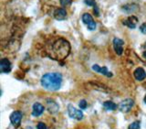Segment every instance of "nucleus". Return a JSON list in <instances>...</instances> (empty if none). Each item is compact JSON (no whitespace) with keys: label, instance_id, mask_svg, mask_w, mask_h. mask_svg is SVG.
<instances>
[{"label":"nucleus","instance_id":"f257e3e1","mask_svg":"<svg viewBox=\"0 0 146 129\" xmlns=\"http://www.w3.org/2000/svg\"><path fill=\"white\" fill-rule=\"evenodd\" d=\"M70 51V45L68 41L64 39H58L52 44L51 52H50V57L57 61H61V59L68 57Z\"/></svg>","mask_w":146,"mask_h":129},{"label":"nucleus","instance_id":"f03ea898","mask_svg":"<svg viewBox=\"0 0 146 129\" xmlns=\"http://www.w3.org/2000/svg\"><path fill=\"white\" fill-rule=\"evenodd\" d=\"M62 75L59 72H48L41 78V85L48 91H58L62 85Z\"/></svg>","mask_w":146,"mask_h":129},{"label":"nucleus","instance_id":"7ed1b4c3","mask_svg":"<svg viewBox=\"0 0 146 129\" xmlns=\"http://www.w3.org/2000/svg\"><path fill=\"white\" fill-rule=\"evenodd\" d=\"M133 105H134V101L131 98H128V99L121 101V102L119 104L118 108L122 113H128L131 111V108L133 107Z\"/></svg>","mask_w":146,"mask_h":129},{"label":"nucleus","instance_id":"20e7f679","mask_svg":"<svg viewBox=\"0 0 146 129\" xmlns=\"http://www.w3.org/2000/svg\"><path fill=\"white\" fill-rule=\"evenodd\" d=\"M68 113L70 118H73V119H75V120H79V121L82 120L84 116L83 113H82L80 110L75 108L72 104L68 105Z\"/></svg>","mask_w":146,"mask_h":129},{"label":"nucleus","instance_id":"39448f33","mask_svg":"<svg viewBox=\"0 0 146 129\" xmlns=\"http://www.w3.org/2000/svg\"><path fill=\"white\" fill-rule=\"evenodd\" d=\"M82 21H83L84 24H86L87 27H88L89 30H94L96 29V22L94 21L92 16L90 15L89 13H85L82 15V17H81Z\"/></svg>","mask_w":146,"mask_h":129},{"label":"nucleus","instance_id":"423d86ee","mask_svg":"<svg viewBox=\"0 0 146 129\" xmlns=\"http://www.w3.org/2000/svg\"><path fill=\"white\" fill-rule=\"evenodd\" d=\"M21 119H22V113L20 111L13 112L10 116V122L15 127L19 126L21 123Z\"/></svg>","mask_w":146,"mask_h":129},{"label":"nucleus","instance_id":"0eeeda50","mask_svg":"<svg viewBox=\"0 0 146 129\" xmlns=\"http://www.w3.org/2000/svg\"><path fill=\"white\" fill-rule=\"evenodd\" d=\"M11 69H12V65L9 59H7V58L0 59V71H1V72L8 73L10 72Z\"/></svg>","mask_w":146,"mask_h":129},{"label":"nucleus","instance_id":"6e6552de","mask_svg":"<svg viewBox=\"0 0 146 129\" xmlns=\"http://www.w3.org/2000/svg\"><path fill=\"white\" fill-rule=\"evenodd\" d=\"M123 45H124V41L119 38H114L113 39V47L114 50L118 55H121L123 52Z\"/></svg>","mask_w":146,"mask_h":129},{"label":"nucleus","instance_id":"1a4fd4ad","mask_svg":"<svg viewBox=\"0 0 146 129\" xmlns=\"http://www.w3.org/2000/svg\"><path fill=\"white\" fill-rule=\"evenodd\" d=\"M92 70L98 73H100L104 76H107V77H112V73L108 70L107 67H100L99 66L98 64H94L92 66Z\"/></svg>","mask_w":146,"mask_h":129},{"label":"nucleus","instance_id":"9d476101","mask_svg":"<svg viewBox=\"0 0 146 129\" xmlns=\"http://www.w3.org/2000/svg\"><path fill=\"white\" fill-rule=\"evenodd\" d=\"M44 105L40 103H35L33 104V110H32V116H39L44 112Z\"/></svg>","mask_w":146,"mask_h":129},{"label":"nucleus","instance_id":"9b49d317","mask_svg":"<svg viewBox=\"0 0 146 129\" xmlns=\"http://www.w3.org/2000/svg\"><path fill=\"white\" fill-rule=\"evenodd\" d=\"M67 17V11L64 8H58L54 12V17L57 20H64Z\"/></svg>","mask_w":146,"mask_h":129},{"label":"nucleus","instance_id":"f8f14e48","mask_svg":"<svg viewBox=\"0 0 146 129\" xmlns=\"http://www.w3.org/2000/svg\"><path fill=\"white\" fill-rule=\"evenodd\" d=\"M137 22H138V19H137V17H134V16H131L130 17H128L127 19L124 20L122 23H123V25H125L128 27H130V29H135V27H136Z\"/></svg>","mask_w":146,"mask_h":129},{"label":"nucleus","instance_id":"ddd939ff","mask_svg":"<svg viewBox=\"0 0 146 129\" xmlns=\"http://www.w3.org/2000/svg\"><path fill=\"white\" fill-rule=\"evenodd\" d=\"M133 75H134V78L137 81H143L146 78V72L143 68L139 67V68L135 69V71L133 72Z\"/></svg>","mask_w":146,"mask_h":129},{"label":"nucleus","instance_id":"4468645a","mask_svg":"<svg viewBox=\"0 0 146 129\" xmlns=\"http://www.w3.org/2000/svg\"><path fill=\"white\" fill-rule=\"evenodd\" d=\"M47 107L48 109L49 113L51 114H56L58 111V105L56 102H54L52 99H48L47 100Z\"/></svg>","mask_w":146,"mask_h":129},{"label":"nucleus","instance_id":"2eb2a0df","mask_svg":"<svg viewBox=\"0 0 146 129\" xmlns=\"http://www.w3.org/2000/svg\"><path fill=\"white\" fill-rule=\"evenodd\" d=\"M103 107L105 110L107 111H114V110L117 109V104H115L111 101H106V102L103 103Z\"/></svg>","mask_w":146,"mask_h":129},{"label":"nucleus","instance_id":"dca6fc26","mask_svg":"<svg viewBox=\"0 0 146 129\" xmlns=\"http://www.w3.org/2000/svg\"><path fill=\"white\" fill-rule=\"evenodd\" d=\"M141 127V122L140 121H135L133 123H131V125L128 127V129H140Z\"/></svg>","mask_w":146,"mask_h":129},{"label":"nucleus","instance_id":"f3484780","mask_svg":"<svg viewBox=\"0 0 146 129\" xmlns=\"http://www.w3.org/2000/svg\"><path fill=\"white\" fill-rule=\"evenodd\" d=\"M60 5L62 7H66V6H70L72 3V0H59Z\"/></svg>","mask_w":146,"mask_h":129},{"label":"nucleus","instance_id":"a211bd4d","mask_svg":"<svg viewBox=\"0 0 146 129\" xmlns=\"http://www.w3.org/2000/svg\"><path fill=\"white\" fill-rule=\"evenodd\" d=\"M84 3L86 5H88V6H90V7H95L96 6L95 0H84Z\"/></svg>","mask_w":146,"mask_h":129},{"label":"nucleus","instance_id":"6ab92c4d","mask_svg":"<svg viewBox=\"0 0 146 129\" xmlns=\"http://www.w3.org/2000/svg\"><path fill=\"white\" fill-rule=\"evenodd\" d=\"M79 106L80 109H86L87 107V102L86 100H81L80 102L79 103Z\"/></svg>","mask_w":146,"mask_h":129},{"label":"nucleus","instance_id":"aec40b11","mask_svg":"<svg viewBox=\"0 0 146 129\" xmlns=\"http://www.w3.org/2000/svg\"><path fill=\"white\" fill-rule=\"evenodd\" d=\"M36 129H47V126H46L44 123L39 122L38 125H36Z\"/></svg>","mask_w":146,"mask_h":129},{"label":"nucleus","instance_id":"412c9836","mask_svg":"<svg viewBox=\"0 0 146 129\" xmlns=\"http://www.w3.org/2000/svg\"><path fill=\"white\" fill-rule=\"evenodd\" d=\"M140 30H141V33L146 34V23H143V24H141V26L140 27Z\"/></svg>","mask_w":146,"mask_h":129},{"label":"nucleus","instance_id":"4be33fe9","mask_svg":"<svg viewBox=\"0 0 146 129\" xmlns=\"http://www.w3.org/2000/svg\"><path fill=\"white\" fill-rule=\"evenodd\" d=\"M94 13H96V16H99L100 15V14H99V9H98L97 6L94 7Z\"/></svg>","mask_w":146,"mask_h":129},{"label":"nucleus","instance_id":"5701e85b","mask_svg":"<svg viewBox=\"0 0 146 129\" xmlns=\"http://www.w3.org/2000/svg\"><path fill=\"white\" fill-rule=\"evenodd\" d=\"M143 100H144V103L146 104V94H145V96H144V99H143Z\"/></svg>","mask_w":146,"mask_h":129},{"label":"nucleus","instance_id":"b1692460","mask_svg":"<svg viewBox=\"0 0 146 129\" xmlns=\"http://www.w3.org/2000/svg\"><path fill=\"white\" fill-rule=\"evenodd\" d=\"M143 56H144V58L146 59V52H144V53H143Z\"/></svg>","mask_w":146,"mask_h":129}]
</instances>
